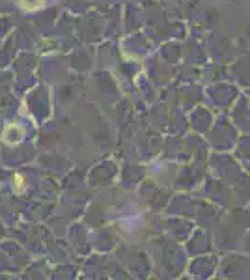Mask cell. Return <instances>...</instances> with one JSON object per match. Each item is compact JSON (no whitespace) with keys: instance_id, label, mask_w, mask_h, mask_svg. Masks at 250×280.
<instances>
[{"instance_id":"obj_1","label":"cell","mask_w":250,"mask_h":280,"mask_svg":"<svg viewBox=\"0 0 250 280\" xmlns=\"http://www.w3.org/2000/svg\"><path fill=\"white\" fill-rule=\"evenodd\" d=\"M24 139V129L19 124H8L2 131V140L9 144V146H15L21 140Z\"/></svg>"},{"instance_id":"obj_2","label":"cell","mask_w":250,"mask_h":280,"mask_svg":"<svg viewBox=\"0 0 250 280\" xmlns=\"http://www.w3.org/2000/svg\"><path fill=\"white\" fill-rule=\"evenodd\" d=\"M47 0H19V6L24 11H38L39 8L45 6Z\"/></svg>"},{"instance_id":"obj_3","label":"cell","mask_w":250,"mask_h":280,"mask_svg":"<svg viewBox=\"0 0 250 280\" xmlns=\"http://www.w3.org/2000/svg\"><path fill=\"white\" fill-rule=\"evenodd\" d=\"M11 183H13V191H15L17 195H21L24 189H26V179H24L23 174H13V178H11Z\"/></svg>"}]
</instances>
